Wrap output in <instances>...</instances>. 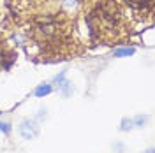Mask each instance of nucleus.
Returning a JSON list of instances; mask_svg holds the SVG:
<instances>
[{
	"label": "nucleus",
	"instance_id": "nucleus-1",
	"mask_svg": "<svg viewBox=\"0 0 155 153\" xmlns=\"http://www.w3.org/2000/svg\"><path fill=\"white\" fill-rule=\"evenodd\" d=\"M18 134L23 141H34L41 134V123L34 118H23L18 125Z\"/></svg>",
	"mask_w": 155,
	"mask_h": 153
},
{
	"label": "nucleus",
	"instance_id": "nucleus-2",
	"mask_svg": "<svg viewBox=\"0 0 155 153\" xmlns=\"http://www.w3.org/2000/svg\"><path fill=\"white\" fill-rule=\"evenodd\" d=\"M53 92H55V86H53V83H41V85L35 86L34 95L37 97V99H44V97L51 95Z\"/></svg>",
	"mask_w": 155,
	"mask_h": 153
},
{
	"label": "nucleus",
	"instance_id": "nucleus-3",
	"mask_svg": "<svg viewBox=\"0 0 155 153\" xmlns=\"http://www.w3.org/2000/svg\"><path fill=\"white\" fill-rule=\"evenodd\" d=\"M57 88H58V92H60V95L65 97V99L74 93V86H72V83H71L69 79H62V81L57 85Z\"/></svg>",
	"mask_w": 155,
	"mask_h": 153
},
{
	"label": "nucleus",
	"instance_id": "nucleus-4",
	"mask_svg": "<svg viewBox=\"0 0 155 153\" xmlns=\"http://www.w3.org/2000/svg\"><path fill=\"white\" fill-rule=\"evenodd\" d=\"M130 7H134L137 11H146V9H152L153 5V0H125Z\"/></svg>",
	"mask_w": 155,
	"mask_h": 153
},
{
	"label": "nucleus",
	"instance_id": "nucleus-5",
	"mask_svg": "<svg viewBox=\"0 0 155 153\" xmlns=\"http://www.w3.org/2000/svg\"><path fill=\"white\" fill-rule=\"evenodd\" d=\"M150 122V116L145 115V113H139V115H136L132 118V125H134V129H145L146 125Z\"/></svg>",
	"mask_w": 155,
	"mask_h": 153
},
{
	"label": "nucleus",
	"instance_id": "nucleus-6",
	"mask_svg": "<svg viewBox=\"0 0 155 153\" xmlns=\"http://www.w3.org/2000/svg\"><path fill=\"white\" fill-rule=\"evenodd\" d=\"M118 130H120V132H130V130H134V125H132V118H129V116H124V118L120 120Z\"/></svg>",
	"mask_w": 155,
	"mask_h": 153
},
{
	"label": "nucleus",
	"instance_id": "nucleus-7",
	"mask_svg": "<svg viewBox=\"0 0 155 153\" xmlns=\"http://www.w3.org/2000/svg\"><path fill=\"white\" fill-rule=\"evenodd\" d=\"M136 53V48H118L113 51L115 58H125V57H132Z\"/></svg>",
	"mask_w": 155,
	"mask_h": 153
},
{
	"label": "nucleus",
	"instance_id": "nucleus-8",
	"mask_svg": "<svg viewBox=\"0 0 155 153\" xmlns=\"http://www.w3.org/2000/svg\"><path fill=\"white\" fill-rule=\"evenodd\" d=\"M0 132L5 135V137H9L12 134V123L7 122V120H0Z\"/></svg>",
	"mask_w": 155,
	"mask_h": 153
},
{
	"label": "nucleus",
	"instance_id": "nucleus-9",
	"mask_svg": "<svg viewBox=\"0 0 155 153\" xmlns=\"http://www.w3.org/2000/svg\"><path fill=\"white\" fill-rule=\"evenodd\" d=\"M46 113H48V109H46V107H41V109H39V113H37V116H35V118H34V120H35V122H39V123H41V122H42V120H46Z\"/></svg>",
	"mask_w": 155,
	"mask_h": 153
},
{
	"label": "nucleus",
	"instance_id": "nucleus-10",
	"mask_svg": "<svg viewBox=\"0 0 155 153\" xmlns=\"http://www.w3.org/2000/svg\"><path fill=\"white\" fill-rule=\"evenodd\" d=\"M65 76H67V70H62L60 74H57V76L53 77V83H55V85H58L62 79H65Z\"/></svg>",
	"mask_w": 155,
	"mask_h": 153
},
{
	"label": "nucleus",
	"instance_id": "nucleus-11",
	"mask_svg": "<svg viewBox=\"0 0 155 153\" xmlns=\"http://www.w3.org/2000/svg\"><path fill=\"white\" fill-rule=\"evenodd\" d=\"M113 148H116V150H118V151H124V150H125V148H124V144H113Z\"/></svg>",
	"mask_w": 155,
	"mask_h": 153
},
{
	"label": "nucleus",
	"instance_id": "nucleus-12",
	"mask_svg": "<svg viewBox=\"0 0 155 153\" xmlns=\"http://www.w3.org/2000/svg\"><path fill=\"white\" fill-rule=\"evenodd\" d=\"M143 153H155V148H153V146H148Z\"/></svg>",
	"mask_w": 155,
	"mask_h": 153
},
{
	"label": "nucleus",
	"instance_id": "nucleus-13",
	"mask_svg": "<svg viewBox=\"0 0 155 153\" xmlns=\"http://www.w3.org/2000/svg\"><path fill=\"white\" fill-rule=\"evenodd\" d=\"M0 115H2V113H0Z\"/></svg>",
	"mask_w": 155,
	"mask_h": 153
}]
</instances>
